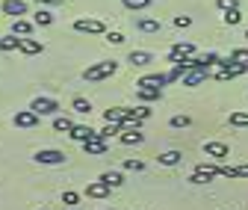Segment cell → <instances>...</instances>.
<instances>
[{
	"mask_svg": "<svg viewBox=\"0 0 248 210\" xmlns=\"http://www.w3.org/2000/svg\"><path fill=\"white\" fill-rule=\"evenodd\" d=\"M216 175H219V166H207V163H198L195 166V172L189 175V184H210V181H216Z\"/></svg>",
	"mask_w": 248,
	"mask_h": 210,
	"instance_id": "cell-2",
	"label": "cell"
},
{
	"mask_svg": "<svg viewBox=\"0 0 248 210\" xmlns=\"http://www.w3.org/2000/svg\"><path fill=\"white\" fill-rule=\"evenodd\" d=\"M136 115H139V118H142V122H145V118L151 115V110H148V107H136Z\"/></svg>",
	"mask_w": 248,
	"mask_h": 210,
	"instance_id": "cell-37",
	"label": "cell"
},
{
	"mask_svg": "<svg viewBox=\"0 0 248 210\" xmlns=\"http://www.w3.org/2000/svg\"><path fill=\"white\" fill-rule=\"evenodd\" d=\"M21 48V36H0V50H18Z\"/></svg>",
	"mask_w": 248,
	"mask_h": 210,
	"instance_id": "cell-22",
	"label": "cell"
},
{
	"mask_svg": "<svg viewBox=\"0 0 248 210\" xmlns=\"http://www.w3.org/2000/svg\"><path fill=\"white\" fill-rule=\"evenodd\" d=\"M21 53H27V56H36V53H42L45 50V45L42 42H36V39H30V36H21V48H18Z\"/></svg>",
	"mask_w": 248,
	"mask_h": 210,
	"instance_id": "cell-13",
	"label": "cell"
},
{
	"mask_svg": "<svg viewBox=\"0 0 248 210\" xmlns=\"http://www.w3.org/2000/svg\"><path fill=\"white\" fill-rule=\"evenodd\" d=\"M124 169H130V172H142V169H145V163H142V160H124Z\"/></svg>",
	"mask_w": 248,
	"mask_h": 210,
	"instance_id": "cell-34",
	"label": "cell"
},
{
	"mask_svg": "<svg viewBox=\"0 0 248 210\" xmlns=\"http://www.w3.org/2000/svg\"><path fill=\"white\" fill-rule=\"evenodd\" d=\"M71 110L89 115V113H92V104H89V98H74V101H71Z\"/></svg>",
	"mask_w": 248,
	"mask_h": 210,
	"instance_id": "cell-27",
	"label": "cell"
},
{
	"mask_svg": "<svg viewBox=\"0 0 248 210\" xmlns=\"http://www.w3.org/2000/svg\"><path fill=\"white\" fill-rule=\"evenodd\" d=\"M109 190H112V187H107L104 181H92V184L86 187V195H89V198H107Z\"/></svg>",
	"mask_w": 248,
	"mask_h": 210,
	"instance_id": "cell-14",
	"label": "cell"
},
{
	"mask_svg": "<svg viewBox=\"0 0 248 210\" xmlns=\"http://www.w3.org/2000/svg\"><path fill=\"white\" fill-rule=\"evenodd\" d=\"M12 33H15V36H30V33H33V21L15 18V21H12Z\"/></svg>",
	"mask_w": 248,
	"mask_h": 210,
	"instance_id": "cell-19",
	"label": "cell"
},
{
	"mask_svg": "<svg viewBox=\"0 0 248 210\" xmlns=\"http://www.w3.org/2000/svg\"><path fill=\"white\" fill-rule=\"evenodd\" d=\"M228 122H231V128H248V113H231V118H228Z\"/></svg>",
	"mask_w": 248,
	"mask_h": 210,
	"instance_id": "cell-26",
	"label": "cell"
},
{
	"mask_svg": "<svg viewBox=\"0 0 248 210\" xmlns=\"http://www.w3.org/2000/svg\"><path fill=\"white\" fill-rule=\"evenodd\" d=\"M189 24H192L189 15H177V18H174V27H189Z\"/></svg>",
	"mask_w": 248,
	"mask_h": 210,
	"instance_id": "cell-36",
	"label": "cell"
},
{
	"mask_svg": "<svg viewBox=\"0 0 248 210\" xmlns=\"http://www.w3.org/2000/svg\"><path fill=\"white\" fill-rule=\"evenodd\" d=\"M210 74H213V71H204V68H189V71L183 74V86H198V83H204Z\"/></svg>",
	"mask_w": 248,
	"mask_h": 210,
	"instance_id": "cell-10",
	"label": "cell"
},
{
	"mask_svg": "<svg viewBox=\"0 0 248 210\" xmlns=\"http://www.w3.org/2000/svg\"><path fill=\"white\" fill-rule=\"evenodd\" d=\"M171 128H189L192 125V118L189 115H171V122H169Z\"/></svg>",
	"mask_w": 248,
	"mask_h": 210,
	"instance_id": "cell-29",
	"label": "cell"
},
{
	"mask_svg": "<svg viewBox=\"0 0 248 210\" xmlns=\"http://www.w3.org/2000/svg\"><path fill=\"white\" fill-rule=\"evenodd\" d=\"M204 154L213 157L216 163H222L225 157H231V148H228L225 142H204Z\"/></svg>",
	"mask_w": 248,
	"mask_h": 210,
	"instance_id": "cell-5",
	"label": "cell"
},
{
	"mask_svg": "<svg viewBox=\"0 0 248 210\" xmlns=\"http://www.w3.org/2000/svg\"><path fill=\"white\" fill-rule=\"evenodd\" d=\"M151 59H154V56H151L148 50H130V56H127V63H130L133 68H145V65L151 63Z\"/></svg>",
	"mask_w": 248,
	"mask_h": 210,
	"instance_id": "cell-15",
	"label": "cell"
},
{
	"mask_svg": "<svg viewBox=\"0 0 248 210\" xmlns=\"http://www.w3.org/2000/svg\"><path fill=\"white\" fill-rule=\"evenodd\" d=\"M39 118H42V115L33 113V110H18V113H15V125H18V128H36Z\"/></svg>",
	"mask_w": 248,
	"mask_h": 210,
	"instance_id": "cell-8",
	"label": "cell"
},
{
	"mask_svg": "<svg viewBox=\"0 0 248 210\" xmlns=\"http://www.w3.org/2000/svg\"><path fill=\"white\" fill-rule=\"evenodd\" d=\"M71 210H83V207H71Z\"/></svg>",
	"mask_w": 248,
	"mask_h": 210,
	"instance_id": "cell-39",
	"label": "cell"
},
{
	"mask_svg": "<svg viewBox=\"0 0 248 210\" xmlns=\"http://www.w3.org/2000/svg\"><path fill=\"white\" fill-rule=\"evenodd\" d=\"M166 83H169V74H160V71H157V74H145L136 86H157V89H163Z\"/></svg>",
	"mask_w": 248,
	"mask_h": 210,
	"instance_id": "cell-16",
	"label": "cell"
},
{
	"mask_svg": "<svg viewBox=\"0 0 248 210\" xmlns=\"http://www.w3.org/2000/svg\"><path fill=\"white\" fill-rule=\"evenodd\" d=\"M115 71H118V63H115V59H104V63L89 65V68L83 71V80H86V83H98V80H107V77H112Z\"/></svg>",
	"mask_w": 248,
	"mask_h": 210,
	"instance_id": "cell-1",
	"label": "cell"
},
{
	"mask_svg": "<svg viewBox=\"0 0 248 210\" xmlns=\"http://www.w3.org/2000/svg\"><path fill=\"white\" fill-rule=\"evenodd\" d=\"M98 181H104L107 187H112V190H115V187H121V184H124V178H121V172H104Z\"/></svg>",
	"mask_w": 248,
	"mask_h": 210,
	"instance_id": "cell-20",
	"label": "cell"
},
{
	"mask_svg": "<svg viewBox=\"0 0 248 210\" xmlns=\"http://www.w3.org/2000/svg\"><path fill=\"white\" fill-rule=\"evenodd\" d=\"M127 9H145V6H151V0H121Z\"/></svg>",
	"mask_w": 248,
	"mask_h": 210,
	"instance_id": "cell-30",
	"label": "cell"
},
{
	"mask_svg": "<svg viewBox=\"0 0 248 210\" xmlns=\"http://www.w3.org/2000/svg\"><path fill=\"white\" fill-rule=\"evenodd\" d=\"M136 27L142 30V33H160V30H163V24H160L157 18H139Z\"/></svg>",
	"mask_w": 248,
	"mask_h": 210,
	"instance_id": "cell-17",
	"label": "cell"
},
{
	"mask_svg": "<svg viewBox=\"0 0 248 210\" xmlns=\"http://www.w3.org/2000/svg\"><path fill=\"white\" fill-rule=\"evenodd\" d=\"M62 201H65V204H77V201H80V195H77L74 190H65V193H62Z\"/></svg>",
	"mask_w": 248,
	"mask_h": 210,
	"instance_id": "cell-35",
	"label": "cell"
},
{
	"mask_svg": "<svg viewBox=\"0 0 248 210\" xmlns=\"http://www.w3.org/2000/svg\"><path fill=\"white\" fill-rule=\"evenodd\" d=\"M68 136H71L74 142H86V139H95V136H101V133H98V130H92L89 125H74Z\"/></svg>",
	"mask_w": 248,
	"mask_h": 210,
	"instance_id": "cell-9",
	"label": "cell"
},
{
	"mask_svg": "<svg viewBox=\"0 0 248 210\" xmlns=\"http://www.w3.org/2000/svg\"><path fill=\"white\" fill-rule=\"evenodd\" d=\"M157 160H160L163 166H177V163L183 160V154H180V151H163V154H160Z\"/></svg>",
	"mask_w": 248,
	"mask_h": 210,
	"instance_id": "cell-23",
	"label": "cell"
},
{
	"mask_svg": "<svg viewBox=\"0 0 248 210\" xmlns=\"http://www.w3.org/2000/svg\"><path fill=\"white\" fill-rule=\"evenodd\" d=\"M231 59H236V63H242V65H248V50H245V48H236V50L231 53Z\"/></svg>",
	"mask_w": 248,
	"mask_h": 210,
	"instance_id": "cell-31",
	"label": "cell"
},
{
	"mask_svg": "<svg viewBox=\"0 0 248 210\" xmlns=\"http://www.w3.org/2000/svg\"><path fill=\"white\" fill-rule=\"evenodd\" d=\"M118 139H121V145H142V142H145V136H142L139 130H121Z\"/></svg>",
	"mask_w": 248,
	"mask_h": 210,
	"instance_id": "cell-18",
	"label": "cell"
},
{
	"mask_svg": "<svg viewBox=\"0 0 248 210\" xmlns=\"http://www.w3.org/2000/svg\"><path fill=\"white\" fill-rule=\"evenodd\" d=\"M71 128H74V122L68 115H56L53 118V130H59V133H71Z\"/></svg>",
	"mask_w": 248,
	"mask_h": 210,
	"instance_id": "cell-21",
	"label": "cell"
},
{
	"mask_svg": "<svg viewBox=\"0 0 248 210\" xmlns=\"http://www.w3.org/2000/svg\"><path fill=\"white\" fill-rule=\"evenodd\" d=\"M245 39H248V30H245Z\"/></svg>",
	"mask_w": 248,
	"mask_h": 210,
	"instance_id": "cell-40",
	"label": "cell"
},
{
	"mask_svg": "<svg viewBox=\"0 0 248 210\" xmlns=\"http://www.w3.org/2000/svg\"><path fill=\"white\" fill-rule=\"evenodd\" d=\"M219 9H239V0H216Z\"/></svg>",
	"mask_w": 248,
	"mask_h": 210,
	"instance_id": "cell-33",
	"label": "cell"
},
{
	"mask_svg": "<svg viewBox=\"0 0 248 210\" xmlns=\"http://www.w3.org/2000/svg\"><path fill=\"white\" fill-rule=\"evenodd\" d=\"M36 3H39V6H59L62 0H36Z\"/></svg>",
	"mask_w": 248,
	"mask_h": 210,
	"instance_id": "cell-38",
	"label": "cell"
},
{
	"mask_svg": "<svg viewBox=\"0 0 248 210\" xmlns=\"http://www.w3.org/2000/svg\"><path fill=\"white\" fill-rule=\"evenodd\" d=\"M0 12L21 18V15H27V3H24V0H6V3H0Z\"/></svg>",
	"mask_w": 248,
	"mask_h": 210,
	"instance_id": "cell-11",
	"label": "cell"
},
{
	"mask_svg": "<svg viewBox=\"0 0 248 210\" xmlns=\"http://www.w3.org/2000/svg\"><path fill=\"white\" fill-rule=\"evenodd\" d=\"M42 210H50V207H42Z\"/></svg>",
	"mask_w": 248,
	"mask_h": 210,
	"instance_id": "cell-41",
	"label": "cell"
},
{
	"mask_svg": "<svg viewBox=\"0 0 248 210\" xmlns=\"http://www.w3.org/2000/svg\"><path fill=\"white\" fill-rule=\"evenodd\" d=\"M30 110L39 113V115H53V113L59 110V104H56L53 98H36L33 104H30Z\"/></svg>",
	"mask_w": 248,
	"mask_h": 210,
	"instance_id": "cell-7",
	"label": "cell"
},
{
	"mask_svg": "<svg viewBox=\"0 0 248 210\" xmlns=\"http://www.w3.org/2000/svg\"><path fill=\"white\" fill-rule=\"evenodd\" d=\"M74 30H77V33H89V36H101V33H107L104 21H98V18H77V21H74Z\"/></svg>",
	"mask_w": 248,
	"mask_h": 210,
	"instance_id": "cell-3",
	"label": "cell"
},
{
	"mask_svg": "<svg viewBox=\"0 0 248 210\" xmlns=\"http://www.w3.org/2000/svg\"><path fill=\"white\" fill-rule=\"evenodd\" d=\"M107 210H115V207H107Z\"/></svg>",
	"mask_w": 248,
	"mask_h": 210,
	"instance_id": "cell-42",
	"label": "cell"
},
{
	"mask_svg": "<svg viewBox=\"0 0 248 210\" xmlns=\"http://www.w3.org/2000/svg\"><path fill=\"white\" fill-rule=\"evenodd\" d=\"M83 151H86L89 157H101V154L109 151V145H107L104 136H95V139H86V142H83Z\"/></svg>",
	"mask_w": 248,
	"mask_h": 210,
	"instance_id": "cell-6",
	"label": "cell"
},
{
	"mask_svg": "<svg viewBox=\"0 0 248 210\" xmlns=\"http://www.w3.org/2000/svg\"><path fill=\"white\" fill-rule=\"evenodd\" d=\"M36 163H42V166H59V163H65V154L56 151V148H42V151H36Z\"/></svg>",
	"mask_w": 248,
	"mask_h": 210,
	"instance_id": "cell-4",
	"label": "cell"
},
{
	"mask_svg": "<svg viewBox=\"0 0 248 210\" xmlns=\"http://www.w3.org/2000/svg\"><path fill=\"white\" fill-rule=\"evenodd\" d=\"M222 21H225L228 27H236V24L242 21V15H239V9H225V15H222Z\"/></svg>",
	"mask_w": 248,
	"mask_h": 210,
	"instance_id": "cell-28",
	"label": "cell"
},
{
	"mask_svg": "<svg viewBox=\"0 0 248 210\" xmlns=\"http://www.w3.org/2000/svg\"><path fill=\"white\" fill-rule=\"evenodd\" d=\"M33 24H36V27H50V24H53V15H50L47 9H39V12L33 15Z\"/></svg>",
	"mask_w": 248,
	"mask_h": 210,
	"instance_id": "cell-25",
	"label": "cell"
},
{
	"mask_svg": "<svg viewBox=\"0 0 248 210\" xmlns=\"http://www.w3.org/2000/svg\"><path fill=\"white\" fill-rule=\"evenodd\" d=\"M192 53H195V48H192L189 42H177V45L171 48V53H169V56H192Z\"/></svg>",
	"mask_w": 248,
	"mask_h": 210,
	"instance_id": "cell-24",
	"label": "cell"
},
{
	"mask_svg": "<svg viewBox=\"0 0 248 210\" xmlns=\"http://www.w3.org/2000/svg\"><path fill=\"white\" fill-rule=\"evenodd\" d=\"M136 98L139 101H160L163 89H157V86H136Z\"/></svg>",
	"mask_w": 248,
	"mask_h": 210,
	"instance_id": "cell-12",
	"label": "cell"
},
{
	"mask_svg": "<svg viewBox=\"0 0 248 210\" xmlns=\"http://www.w3.org/2000/svg\"><path fill=\"white\" fill-rule=\"evenodd\" d=\"M104 36H107V42H109V45H121V42H124V36L118 33V30H109V33H104Z\"/></svg>",
	"mask_w": 248,
	"mask_h": 210,
	"instance_id": "cell-32",
	"label": "cell"
}]
</instances>
